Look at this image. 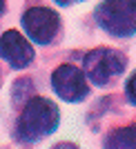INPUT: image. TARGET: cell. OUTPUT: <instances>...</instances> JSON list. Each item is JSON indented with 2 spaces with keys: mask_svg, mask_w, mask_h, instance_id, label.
<instances>
[{
  "mask_svg": "<svg viewBox=\"0 0 136 149\" xmlns=\"http://www.w3.org/2000/svg\"><path fill=\"white\" fill-rule=\"evenodd\" d=\"M5 11V0H0V13Z\"/></svg>",
  "mask_w": 136,
  "mask_h": 149,
  "instance_id": "cell-10",
  "label": "cell"
},
{
  "mask_svg": "<svg viewBox=\"0 0 136 149\" xmlns=\"http://www.w3.org/2000/svg\"><path fill=\"white\" fill-rule=\"evenodd\" d=\"M125 91H127V100H130L132 105H136V71L132 74L130 80H127V85H125Z\"/></svg>",
  "mask_w": 136,
  "mask_h": 149,
  "instance_id": "cell-8",
  "label": "cell"
},
{
  "mask_svg": "<svg viewBox=\"0 0 136 149\" xmlns=\"http://www.w3.org/2000/svg\"><path fill=\"white\" fill-rule=\"evenodd\" d=\"M0 58L11 69H25L34 60V47L20 31L7 29L0 36Z\"/></svg>",
  "mask_w": 136,
  "mask_h": 149,
  "instance_id": "cell-6",
  "label": "cell"
},
{
  "mask_svg": "<svg viewBox=\"0 0 136 149\" xmlns=\"http://www.w3.org/2000/svg\"><path fill=\"white\" fill-rule=\"evenodd\" d=\"M105 147H136V125L109 134V138H105Z\"/></svg>",
  "mask_w": 136,
  "mask_h": 149,
  "instance_id": "cell-7",
  "label": "cell"
},
{
  "mask_svg": "<svg viewBox=\"0 0 136 149\" xmlns=\"http://www.w3.org/2000/svg\"><path fill=\"white\" fill-rule=\"evenodd\" d=\"M58 120H60V113L51 100L40 98V96L29 98L18 118V125H16V140L36 143L40 138L54 134L58 127Z\"/></svg>",
  "mask_w": 136,
  "mask_h": 149,
  "instance_id": "cell-1",
  "label": "cell"
},
{
  "mask_svg": "<svg viewBox=\"0 0 136 149\" xmlns=\"http://www.w3.org/2000/svg\"><path fill=\"white\" fill-rule=\"evenodd\" d=\"M130 5H132V9L136 11V0H130Z\"/></svg>",
  "mask_w": 136,
  "mask_h": 149,
  "instance_id": "cell-11",
  "label": "cell"
},
{
  "mask_svg": "<svg viewBox=\"0 0 136 149\" xmlns=\"http://www.w3.org/2000/svg\"><path fill=\"white\" fill-rule=\"evenodd\" d=\"M94 18L100 29L116 38H130L136 33V11L130 0H103L94 9Z\"/></svg>",
  "mask_w": 136,
  "mask_h": 149,
  "instance_id": "cell-2",
  "label": "cell"
},
{
  "mask_svg": "<svg viewBox=\"0 0 136 149\" xmlns=\"http://www.w3.org/2000/svg\"><path fill=\"white\" fill-rule=\"evenodd\" d=\"M54 2H58L60 7H67V5H74V2H81V0H54Z\"/></svg>",
  "mask_w": 136,
  "mask_h": 149,
  "instance_id": "cell-9",
  "label": "cell"
},
{
  "mask_svg": "<svg viewBox=\"0 0 136 149\" xmlns=\"http://www.w3.org/2000/svg\"><path fill=\"white\" fill-rule=\"evenodd\" d=\"M20 22H22V29L27 31V36L36 45H49L60 29L58 13L51 11L49 7H29L22 13Z\"/></svg>",
  "mask_w": 136,
  "mask_h": 149,
  "instance_id": "cell-4",
  "label": "cell"
},
{
  "mask_svg": "<svg viewBox=\"0 0 136 149\" xmlns=\"http://www.w3.org/2000/svg\"><path fill=\"white\" fill-rule=\"evenodd\" d=\"M51 87L58 98L67 100V102H81L89 93L87 74L74 65H60L51 74Z\"/></svg>",
  "mask_w": 136,
  "mask_h": 149,
  "instance_id": "cell-5",
  "label": "cell"
},
{
  "mask_svg": "<svg viewBox=\"0 0 136 149\" xmlns=\"http://www.w3.org/2000/svg\"><path fill=\"white\" fill-rule=\"evenodd\" d=\"M85 65V74L87 80L96 85V87H107L116 76H121L127 67V58L116 49L109 47H98L92 49L83 60Z\"/></svg>",
  "mask_w": 136,
  "mask_h": 149,
  "instance_id": "cell-3",
  "label": "cell"
}]
</instances>
